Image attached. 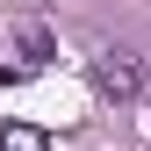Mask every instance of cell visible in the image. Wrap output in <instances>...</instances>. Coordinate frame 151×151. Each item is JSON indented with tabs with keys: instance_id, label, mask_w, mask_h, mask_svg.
I'll list each match as a JSON object with an SVG mask.
<instances>
[{
	"instance_id": "obj_1",
	"label": "cell",
	"mask_w": 151,
	"mask_h": 151,
	"mask_svg": "<svg viewBox=\"0 0 151 151\" xmlns=\"http://www.w3.org/2000/svg\"><path fill=\"white\" fill-rule=\"evenodd\" d=\"M93 93L137 101V93H144V58H137V50H101V58H93Z\"/></svg>"
},
{
	"instance_id": "obj_2",
	"label": "cell",
	"mask_w": 151,
	"mask_h": 151,
	"mask_svg": "<svg viewBox=\"0 0 151 151\" xmlns=\"http://www.w3.org/2000/svg\"><path fill=\"white\" fill-rule=\"evenodd\" d=\"M14 43H22V58H29V65H43L50 50H58V43H50V29H43V22H22V29H14Z\"/></svg>"
},
{
	"instance_id": "obj_3",
	"label": "cell",
	"mask_w": 151,
	"mask_h": 151,
	"mask_svg": "<svg viewBox=\"0 0 151 151\" xmlns=\"http://www.w3.org/2000/svg\"><path fill=\"white\" fill-rule=\"evenodd\" d=\"M0 151H43V129L36 122H7L0 129Z\"/></svg>"
},
{
	"instance_id": "obj_4",
	"label": "cell",
	"mask_w": 151,
	"mask_h": 151,
	"mask_svg": "<svg viewBox=\"0 0 151 151\" xmlns=\"http://www.w3.org/2000/svg\"><path fill=\"white\" fill-rule=\"evenodd\" d=\"M7 79H22V65H0V86H7Z\"/></svg>"
}]
</instances>
